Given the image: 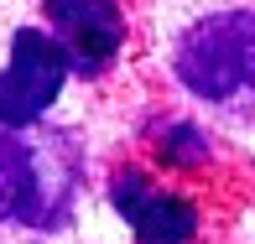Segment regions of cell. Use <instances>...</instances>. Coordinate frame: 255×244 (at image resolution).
I'll return each instance as SVG.
<instances>
[{"label": "cell", "instance_id": "1", "mask_svg": "<svg viewBox=\"0 0 255 244\" xmlns=\"http://www.w3.org/2000/svg\"><path fill=\"white\" fill-rule=\"evenodd\" d=\"M73 182H78V156L68 135L0 125V218L52 224V218H63Z\"/></svg>", "mask_w": 255, "mask_h": 244}, {"label": "cell", "instance_id": "2", "mask_svg": "<svg viewBox=\"0 0 255 244\" xmlns=\"http://www.w3.org/2000/svg\"><path fill=\"white\" fill-rule=\"evenodd\" d=\"M177 78L198 99L250 109L255 104V10H224L182 31Z\"/></svg>", "mask_w": 255, "mask_h": 244}, {"label": "cell", "instance_id": "3", "mask_svg": "<svg viewBox=\"0 0 255 244\" xmlns=\"http://www.w3.org/2000/svg\"><path fill=\"white\" fill-rule=\"evenodd\" d=\"M63 78H68V52L42 31H16L10 68L0 73V125H16V130L37 125L42 109L57 99Z\"/></svg>", "mask_w": 255, "mask_h": 244}, {"label": "cell", "instance_id": "4", "mask_svg": "<svg viewBox=\"0 0 255 244\" xmlns=\"http://www.w3.org/2000/svg\"><path fill=\"white\" fill-rule=\"evenodd\" d=\"M115 208L130 218V229H135L141 244H188L198 234V208H193L188 197H177V192L151 187V182L135 177V171H125V177L115 182Z\"/></svg>", "mask_w": 255, "mask_h": 244}, {"label": "cell", "instance_id": "5", "mask_svg": "<svg viewBox=\"0 0 255 244\" xmlns=\"http://www.w3.org/2000/svg\"><path fill=\"white\" fill-rule=\"evenodd\" d=\"M57 31H63L68 42V57H73L78 68H104L115 52H120V10L110 5V0H47Z\"/></svg>", "mask_w": 255, "mask_h": 244}]
</instances>
